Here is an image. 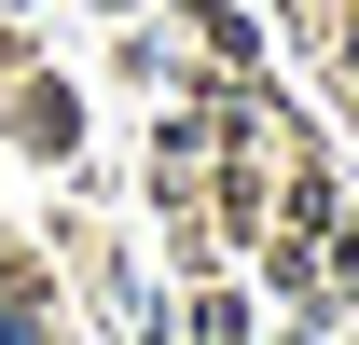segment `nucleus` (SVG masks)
<instances>
[{
  "label": "nucleus",
  "instance_id": "obj_1",
  "mask_svg": "<svg viewBox=\"0 0 359 345\" xmlns=\"http://www.w3.org/2000/svg\"><path fill=\"white\" fill-rule=\"evenodd\" d=\"M346 42H359V28H346Z\"/></svg>",
  "mask_w": 359,
  "mask_h": 345
}]
</instances>
